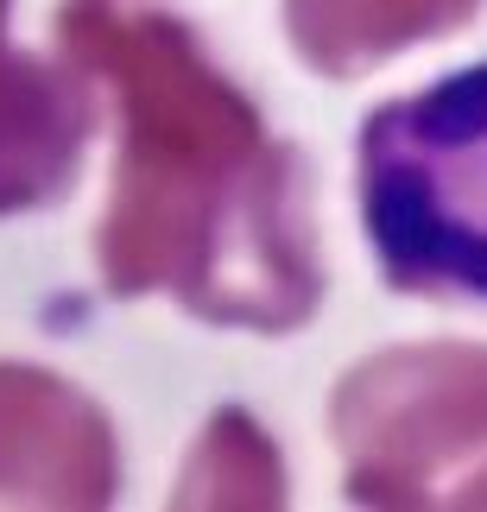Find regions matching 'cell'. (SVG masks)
Returning a JSON list of instances; mask_svg holds the SVG:
<instances>
[{
    "mask_svg": "<svg viewBox=\"0 0 487 512\" xmlns=\"http://www.w3.org/2000/svg\"><path fill=\"white\" fill-rule=\"evenodd\" d=\"M361 228L399 291L487 304V64L361 121Z\"/></svg>",
    "mask_w": 487,
    "mask_h": 512,
    "instance_id": "6da1fadb",
    "label": "cell"
}]
</instances>
